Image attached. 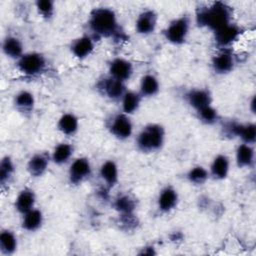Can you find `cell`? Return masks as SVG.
Segmentation results:
<instances>
[{
  "label": "cell",
  "instance_id": "6da1fadb",
  "mask_svg": "<svg viewBox=\"0 0 256 256\" xmlns=\"http://www.w3.org/2000/svg\"><path fill=\"white\" fill-rule=\"evenodd\" d=\"M88 26L91 32L97 37L120 38L123 32L117 20L115 12L110 8H95L91 11Z\"/></svg>",
  "mask_w": 256,
  "mask_h": 256
},
{
  "label": "cell",
  "instance_id": "7a4b0ae2",
  "mask_svg": "<svg viewBox=\"0 0 256 256\" xmlns=\"http://www.w3.org/2000/svg\"><path fill=\"white\" fill-rule=\"evenodd\" d=\"M196 22L215 32L232 22V9L223 2L201 7L196 12Z\"/></svg>",
  "mask_w": 256,
  "mask_h": 256
},
{
  "label": "cell",
  "instance_id": "3957f363",
  "mask_svg": "<svg viewBox=\"0 0 256 256\" xmlns=\"http://www.w3.org/2000/svg\"><path fill=\"white\" fill-rule=\"evenodd\" d=\"M165 140L164 128L155 123H150L139 132L136 144L140 151L151 153L162 148Z\"/></svg>",
  "mask_w": 256,
  "mask_h": 256
},
{
  "label": "cell",
  "instance_id": "277c9868",
  "mask_svg": "<svg viewBox=\"0 0 256 256\" xmlns=\"http://www.w3.org/2000/svg\"><path fill=\"white\" fill-rule=\"evenodd\" d=\"M47 67L46 58L38 52L24 53L17 60L18 70L26 76H37L45 71Z\"/></svg>",
  "mask_w": 256,
  "mask_h": 256
},
{
  "label": "cell",
  "instance_id": "5b68a950",
  "mask_svg": "<svg viewBox=\"0 0 256 256\" xmlns=\"http://www.w3.org/2000/svg\"><path fill=\"white\" fill-rule=\"evenodd\" d=\"M189 28L190 20L187 16L183 15L169 23L164 30V37L168 42L174 45L183 44L187 39Z\"/></svg>",
  "mask_w": 256,
  "mask_h": 256
},
{
  "label": "cell",
  "instance_id": "8992f818",
  "mask_svg": "<svg viewBox=\"0 0 256 256\" xmlns=\"http://www.w3.org/2000/svg\"><path fill=\"white\" fill-rule=\"evenodd\" d=\"M108 128L111 134L119 140L128 139L133 133V124L129 115L125 113H118L109 120Z\"/></svg>",
  "mask_w": 256,
  "mask_h": 256
},
{
  "label": "cell",
  "instance_id": "52a82bcc",
  "mask_svg": "<svg viewBox=\"0 0 256 256\" xmlns=\"http://www.w3.org/2000/svg\"><path fill=\"white\" fill-rule=\"evenodd\" d=\"M98 90L110 100H121L124 93L127 91L124 82L108 76L100 80L97 84Z\"/></svg>",
  "mask_w": 256,
  "mask_h": 256
},
{
  "label": "cell",
  "instance_id": "ba28073f",
  "mask_svg": "<svg viewBox=\"0 0 256 256\" xmlns=\"http://www.w3.org/2000/svg\"><path fill=\"white\" fill-rule=\"evenodd\" d=\"M91 173H92V168H91L90 161L85 157H80L75 159L71 163L68 171L69 180L72 184H75V185L80 184L84 180L89 178Z\"/></svg>",
  "mask_w": 256,
  "mask_h": 256
},
{
  "label": "cell",
  "instance_id": "9c48e42d",
  "mask_svg": "<svg viewBox=\"0 0 256 256\" xmlns=\"http://www.w3.org/2000/svg\"><path fill=\"white\" fill-rule=\"evenodd\" d=\"M133 70H134L133 64L129 60L121 57L114 58L109 63V67H108L109 76L119 81H122L124 83L125 81L131 78L133 74Z\"/></svg>",
  "mask_w": 256,
  "mask_h": 256
},
{
  "label": "cell",
  "instance_id": "30bf717a",
  "mask_svg": "<svg viewBox=\"0 0 256 256\" xmlns=\"http://www.w3.org/2000/svg\"><path fill=\"white\" fill-rule=\"evenodd\" d=\"M234 66V55L228 48L219 51L212 59V68L217 74H227L233 70Z\"/></svg>",
  "mask_w": 256,
  "mask_h": 256
},
{
  "label": "cell",
  "instance_id": "8fae6325",
  "mask_svg": "<svg viewBox=\"0 0 256 256\" xmlns=\"http://www.w3.org/2000/svg\"><path fill=\"white\" fill-rule=\"evenodd\" d=\"M241 34L240 28L236 25L233 24L232 22L221 29L217 30L214 32V39L216 44L222 48L225 49L229 45H231Z\"/></svg>",
  "mask_w": 256,
  "mask_h": 256
},
{
  "label": "cell",
  "instance_id": "7c38bea8",
  "mask_svg": "<svg viewBox=\"0 0 256 256\" xmlns=\"http://www.w3.org/2000/svg\"><path fill=\"white\" fill-rule=\"evenodd\" d=\"M157 14L153 10H145L141 12L135 22V29L141 35H149L153 33L157 26Z\"/></svg>",
  "mask_w": 256,
  "mask_h": 256
},
{
  "label": "cell",
  "instance_id": "4fadbf2b",
  "mask_svg": "<svg viewBox=\"0 0 256 256\" xmlns=\"http://www.w3.org/2000/svg\"><path fill=\"white\" fill-rule=\"evenodd\" d=\"M95 44L91 36L84 35L73 40L70 46L72 54L78 59H85L94 51Z\"/></svg>",
  "mask_w": 256,
  "mask_h": 256
},
{
  "label": "cell",
  "instance_id": "5bb4252c",
  "mask_svg": "<svg viewBox=\"0 0 256 256\" xmlns=\"http://www.w3.org/2000/svg\"><path fill=\"white\" fill-rule=\"evenodd\" d=\"M185 98L188 104L194 108L196 111L211 105L212 97L210 92L207 89L203 88H195L191 89L185 95Z\"/></svg>",
  "mask_w": 256,
  "mask_h": 256
},
{
  "label": "cell",
  "instance_id": "9a60e30c",
  "mask_svg": "<svg viewBox=\"0 0 256 256\" xmlns=\"http://www.w3.org/2000/svg\"><path fill=\"white\" fill-rule=\"evenodd\" d=\"M50 160L51 155L46 152H39L34 154L27 163V170L29 174L33 177L42 176L46 172Z\"/></svg>",
  "mask_w": 256,
  "mask_h": 256
},
{
  "label": "cell",
  "instance_id": "2e32d148",
  "mask_svg": "<svg viewBox=\"0 0 256 256\" xmlns=\"http://www.w3.org/2000/svg\"><path fill=\"white\" fill-rule=\"evenodd\" d=\"M178 200L179 197L177 191L172 186H166L159 193L157 199L158 209L163 213L170 212L177 206Z\"/></svg>",
  "mask_w": 256,
  "mask_h": 256
},
{
  "label": "cell",
  "instance_id": "e0dca14e",
  "mask_svg": "<svg viewBox=\"0 0 256 256\" xmlns=\"http://www.w3.org/2000/svg\"><path fill=\"white\" fill-rule=\"evenodd\" d=\"M36 196L32 189L24 188L19 192L15 199V209L22 215L34 208Z\"/></svg>",
  "mask_w": 256,
  "mask_h": 256
},
{
  "label": "cell",
  "instance_id": "ac0fdd59",
  "mask_svg": "<svg viewBox=\"0 0 256 256\" xmlns=\"http://www.w3.org/2000/svg\"><path fill=\"white\" fill-rule=\"evenodd\" d=\"M229 168H230V162L228 157L224 154H219L213 159L211 163L210 174L214 179L221 180L227 177L229 173Z\"/></svg>",
  "mask_w": 256,
  "mask_h": 256
},
{
  "label": "cell",
  "instance_id": "d6986e66",
  "mask_svg": "<svg viewBox=\"0 0 256 256\" xmlns=\"http://www.w3.org/2000/svg\"><path fill=\"white\" fill-rule=\"evenodd\" d=\"M99 175L108 187H113L117 183L118 178H119L118 166L112 160L105 161L100 166Z\"/></svg>",
  "mask_w": 256,
  "mask_h": 256
},
{
  "label": "cell",
  "instance_id": "ffe728a7",
  "mask_svg": "<svg viewBox=\"0 0 256 256\" xmlns=\"http://www.w3.org/2000/svg\"><path fill=\"white\" fill-rule=\"evenodd\" d=\"M2 51L7 57L11 59H16V60H18L24 54L23 44L15 36H7L3 40Z\"/></svg>",
  "mask_w": 256,
  "mask_h": 256
},
{
  "label": "cell",
  "instance_id": "44dd1931",
  "mask_svg": "<svg viewBox=\"0 0 256 256\" xmlns=\"http://www.w3.org/2000/svg\"><path fill=\"white\" fill-rule=\"evenodd\" d=\"M235 159L238 167L249 168L254 164V149L250 144H240L236 149Z\"/></svg>",
  "mask_w": 256,
  "mask_h": 256
},
{
  "label": "cell",
  "instance_id": "7402d4cb",
  "mask_svg": "<svg viewBox=\"0 0 256 256\" xmlns=\"http://www.w3.org/2000/svg\"><path fill=\"white\" fill-rule=\"evenodd\" d=\"M43 224V214L39 209L33 208L23 214L22 227L26 231H37Z\"/></svg>",
  "mask_w": 256,
  "mask_h": 256
},
{
  "label": "cell",
  "instance_id": "603a6c76",
  "mask_svg": "<svg viewBox=\"0 0 256 256\" xmlns=\"http://www.w3.org/2000/svg\"><path fill=\"white\" fill-rule=\"evenodd\" d=\"M58 130L67 136L74 135L79 128L78 118L73 113H64L58 120Z\"/></svg>",
  "mask_w": 256,
  "mask_h": 256
},
{
  "label": "cell",
  "instance_id": "cb8c5ba5",
  "mask_svg": "<svg viewBox=\"0 0 256 256\" xmlns=\"http://www.w3.org/2000/svg\"><path fill=\"white\" fill-rule=\"evenodd\" d=\"M14 105L18 111L24 114L30 113L35 105L34 95L27 90H21L14 97Z\"/></svg>",
  "mask_w": 256,
  "mask_h": 256
},
{
  "label": "cell",
  "instance_id": "d4e9b609",
  "mask_svg": "<svg viewBox=\"0 0 256 256\" xmlns=\"http://www.w3.org/2000/svg\"><path fill=\"white\" fill-rule=\"evenodd\" d=\"M141 94L135 91H126L121 98L123 113L130 115L136 112L141 103Z\"/></svg>",
  "mask_w": 256,
  "mask_h": 256
},
{
  "label": "cell",
  "instance_id": "484cf974",
  "mask_svg": "<svg viewBox=\"0 0 256 256\" xmlns=\"http://www.w3.org/2000/svg\"><path fill=\"white\" fill-rule=\"evenodd\" d=\"M158 79L153 74H146L140 80V94L143 97H152L159 92Z\"/></svg>",
  "mask_w": 256,
  "mask_h": 256
},
{
  "label": "cell",
  "instance_id": "4316f807",
  "mask_svg": "<svg viewBox=\"0 0 256 256\" xmlns=\"http://www.w3.org/2000/svg\"><path fill=\"white\" fill-rule=\"evenodd\" d=\"M73 154V147L68 143L56 145L51 154V160L57 165H63L69 161Z\"/></svg>",
  "mask_w": 256,
  "mask_h": 256
},
{
  "label": "cell",
  "instance_id": "83f0119b",
  "mask_svg": "<svg viewBox=\"0 0 256 256\" xmlns=\"http://www.w3.org/2000/svg\"><path fill=\"white\" fill-rule=\"evenodd\" d=\"M0 250L4 255H12L17 250V237L10 230H3L0 234Z\"/></svg>",
  "mask_w": 256,
  "mask_h": 256
},
{
  "label": "cell",
  "instance_id": "f1b7e54d",
  "mask_svg": "<svg viewBox=\"0 0 256 256\" xmlns=\"http://www.w3.org/2000/svg\"><path fill=\"white\" fill-rule=\"evenodd\" d=\"M113 206L120 214H131L136 208V201L130 195L122 194L114 200Z\"/></svg>",
  "mask_w": 256,
  "mask_h": 256
},
{
  "label": "cell",
  "instance_id": "f546056e",
  "mask_svg": "<svg viewBox=\"0 0 256 256\" xmlns=\"http://www.w3.org/2000/svg\"><path fill=\"white\" fill-rule=\"evenodd\" d=\"M237 137L241 138L243 143L252 145L256 140V126L253 123L239 124Z\"/></svg>",
  "mask_w": 256,
  "mask_h": 256
},
{
  "label": "cell",
  "instance_id": "4dcf8cb0",
  "mask_svg": "<svg viewBox=\"0 0 256 256\" xmlns=\"http://www.w3.org/2000/svg\"><path fill=\"white\" fill-rule=\"evenodd\" d=\"M15 171V166L9 156L2 158L0 162V183L2 186L7 184Z\"/></svg>",
  "mask_w": 256,
  "mask_h": 256
},
{
  "label": "cell",
  "instance_id": "1f68e13d",
  "mask_svg": "<svg viewBox=\"0 0 256 256\" xmlns=\"http://www.w3.org/2000/svg\"><path fill=\"white\" fill-rule=\"evenodd\" d=\"M209 173L202 166H195L191 168L187 173L188 181L193 185H202L208 179Z\"/></svg>",
  "mask_w": 256,
  "mask_h": 256
},
{
  "label": "cell",
  "instance_id": "d6a6232c",
  "mask_svg": "<svg viewBox=\"0 0 256 256\" xmlns=\"http://www.w3.org/2000/svg\"><path fill=\"white\" fill-rule=\"evenodd\" d=\"M196 112H197V115H198V118L200 119V121L205 124H209V125L214 124L215 122H217V120L219 118L217 110L212 105L206 106Z\"/></svg>",
  "mask_w": 256,
  "mask_h": 256
},
{
  "label": "cell",
  "instance_id": "836d02e7",
  "mask_svg": "<svg viewBox=\"0 0 256 256\" xmlns=\"http://www.w3.org/2000/svg\"><path fill=\"white\" fill-rule=\"evenodd\" d=\"M36 9L43 18H50L54 14V2L51 0L36 1Z\"/></svg>",
  "mask_w": 256,
  "mask_h": 256
}]
</instances>
